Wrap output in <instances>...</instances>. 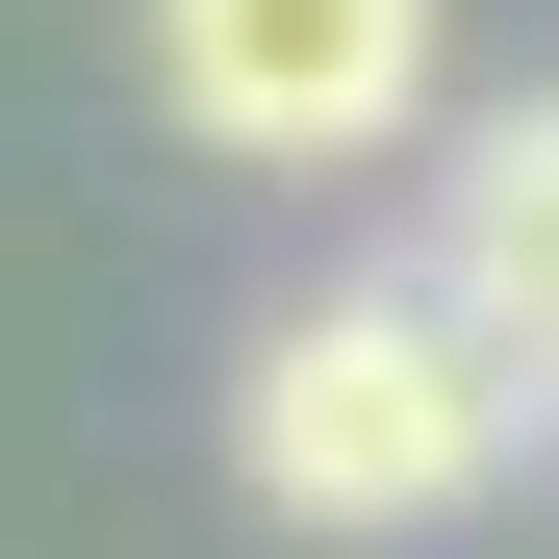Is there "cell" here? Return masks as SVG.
<instances>
[{"label": "cell", "instance_id": "cell-1", "mask_svg": "<svg viewBox=\"0 0 559 559\" xmlns=\"http://www.w3.org/2000/svg\"><path fill=\"white\" fill-rule=\"evenodd\" d=\"M509 432L534 407L432 331V280H331V306H280L254 382H229V457H254L280 534H457L509 484Z\"/></svg>", "mask_w": 559, "mask_h": 559}, {"label": "cell", "instance_id": "cell-2", "mask_svg": "<svg viewBox=\"0 0 559 559\" xmlns=\"http://www.w3.org/2000/svg\"><path fill=\"white\" fill-rule=\"evenodd\" d=\"M153 103L254 178H356L432 128V0H153Z\"/></svg>", "mask_w": 559, "mask_h": 559}, {"label": "cell", "instance_id": "cell-3", "mask_svg": "<svg viewBox=\"0 0 559 559\" xmlns=\"http://www.w3.org/2000/svg\"><path fill=\"white\" fill-rule=\"evenodd\" d=\"M432 331L484 356L509 407H559V103H509L484 153L432 178Z\"/></svg>", "mask_w": 559, "mask_h": 559}]
</instances>
